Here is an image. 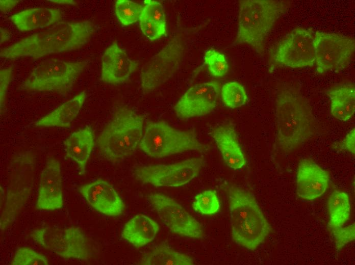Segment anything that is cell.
<instances>
[{
  "label": "cell",
  "instance_id": "obj_1",
  "mask_svg": "<svg viewBox=\"0 0 355 265\" xmlns=\"http://www.w3.org/2000/svg\"><path fill=\"white\" fill-rule=\"evenodd\" d=\"M96 30L95 24L89 20L59 21L45 31L34 33L2 48L0 56L9 59L26 57L38 58L77 50L86 44Z\"/></svg>",
  "mask_w": 355,
  "mask_h": 265
},
{
  "label": "cell",
  "instance_id": "obj_2",
  "mask_svg": "<svg viewBox=\"0 0 355 265\" xmlns=\"http://www.w3.org/2000/svg\"><path fill=\"white\" fill-rule=\"evenodd\" d=\"M275 120L277 143L285 151L298 148L314 133L311 105L299 89L290 84H283L276 92Z\"/></svg>",
  "mask_w": 355,
  "mask_h": 265
},
{
  "label": "cell",
  "instance_id": "obj_3",
  "mask_svg": "<svg viewBox=\"0 0 355 265\" xmlns=\"http://www.w3.org/2000/svg\"><path fill=\"white\" fill-rule=\"evenodd\" d=\"M228 197L233 241L248 250H256L269 235V223L255 197L248 191L232 186Z\"/></svg>",
  "mask_w": 355,
  "mask_h": 265
},
{
  "label": "cell",
  "instance_id": "obj_4",
  "mask_svg": "<svg viewBox=\"0 0 355 265\" xmlns=\"http://www.w3.org/2000/svg\"><path fill=\"white\" fill-rule=\"evenodd\" d=\"M144 117L131 109L120 107L97 137L104 157L116 163L133 155L143 136Z\"/></svg>",
  "mask_w": 355,
  "mask_h": 265
},
{
  "label": "cell",
  "instance_id": "obj_5",
  "mask_svg": "<svg viewBox=\"0 0 355 265\" xmlns=\"http://www.w3.org/2000/svg\"><path fill=\"white\" fill-rule=\"evenodd\" d=\"M288 7L283 1H240L236 43L248 44L262 54L266 38Z\"/></svg>",
  "mask_w": 355,
  "mask_h": 265
},
{
  "label": "cell",
  "instance_id": "obj_6",
  "mask_svg": "<svg viewBox=\"0 0 355 265\" xmlns=\"http://www.w3.org/2000/svg\"><path fill=\"white\" fill-rule=\"evenodd\" d=\"M35 158L31 151L20 152L11 160L7 186L1 187V231H4L15 221L26 202L33 186L31 173Z\"/></svg>",
  "mask_w": 355,
  "mask_h": 265
},
{
  "label": "cell",
  "instance_id": "obj_7",
  "mask_svg": "<svg viewBox=\"0 0 355 265\" xmlns=\"http://www.w3.org/2000/svg\"><path fill=\"white\" fill-rule=\"evenodd\" d=\"M138 148L154 158L207 149L194 131L176 129L164 121H149L146 124Z\"/></svg>",
  "mask_w": 355,
  "mask_h": 265
},
{
  "label": "cell",
  "instance_id": "obj_8",
  "mask_svg": "<svg viewBox=\"0 0 355 265\" xmlns=\"http://www.w3.org/2000/svg\"><path fill=\"white\" fill-rule=\"evenodd\" d=\"M86 66L84 61L46 60L37 66L22 85L27 90L66 93L71 90Z\"/></svg>",
  "mask_w": 355,
  "mask_h": 265
},
{
  "label": "cell",
  "instance_id": "obj_9",
  "mask_svg": "<svg viewBox=\"0 0 355 265\" xmlns=\"http://www.w3.org/2000/svg\"><path fill=\"white\" fill-rule=\"evenodd\" d=\"M30 236L43 248L66 259L87 260L93 254L89 238L78 227L46 226L33 229Z\"/></svg>",
  "mask_w": 355,
  "mask_h": 265
},
{
  "label": "cell",
  "instance_id": "obj_10",
  "mask_svg": "<svg viewBox=\"0 0 355 265\" xmlns=\"http://www.w3.org/2000/svg\"><path fill=\"white\" fill-rule=\"evenodd\" d=\"M186 52L184 36H174L142 66L140 74L142 89L152 91L172 77L183 64Z\"/></svg>",
  "mask_w": 355,
  "mask_h": 265
},
{
  "label": "cell",
  "instance_id": "obj_11",
  "mask_svg": "<svg viewBox=\"0 0 355 265\" xmlns=\"http://www.w3.org/2000/svg\"><path fill=\"white\" fill-rule=\"evenodd\" d=\"M317 72L340 71L346 68L355 49L352 37L336 33L317 31L314 35Z\"/></svg>",
  "mask_w": 355,
  "mask_h": 265
},
{
  "label": "cell",
  "instance_id": "obj_12",
  "mask_svg": "<svg viewBox=\"0 0 355 265\" xmlns=\"http://www.w3.org/2000/svg\"><path fill=\"white\" fill-rule=\"evenodd\" d=\"M204 164L200 157H192L171 164L141 166L135 170L137 179L155 187L184 186L199 173Z\"/></svg>",
  "mask_w": 355,
  "mask_h": 265
},
{
  "label": "cell",
  "instance_id": "obj_13",
  "mask_svg": "<svg viewBox=\"0 0 355 265\" xmlns=\"http://www.w3.org/2000/svg\"><path fill=\"white\" fill-rule=\"evenodd\" d=\"M147 199L161 221L171 232L190 238L204 237L201 225L174 199L161 193H152Z\"/></svg>",
  "mask_w": 355,
  "mask_h": 265
},
{
  "label": "cell",
  "instance_id": "obj_14",
  "mask_svg": "<svg viewBox=\"0 0 355 265\" xmlns=\"http://www.w3.org/2000/svg\"><path fill=\"white\" fill-rule=\"evenodd\" d=\"M313 32L298 27L286 35L274 54V60L293 68L313 66L315 62Z\"/></svg>",
  "mask_w": 355,
  "mask_h": 265
},
{
  "label": "cell",
  "instance_id": "obj_15",
  "mask_svg": "<svg viewBox=\"0 0 355 265\" xmlns=\"http://www.w3.org/2000/svg\"><path fill=\"white\" fill-rule=\"evenodd\" d=\"M221 85L210 81L195 85L188 89L174 106L178 117L187 119L211 113L216 107Z\"/></svg>",
  "mask_w": 355,
  "mask_h": 265
},
{
  "label": "cell",
  "instance_id": "obj_16",
  "mask_svg": "<svg viewBox=\"0 0 355 265\" xmlns=\"http://www.w3.org/2000/svg\"><path fill=\"white\" fill-rule=\"evenodd\" d=\"M62 182L60 162L54 158L48 160L40 175L36 204L37 209L55 210L63 206Z\"/></svg>",
  "mask_w": 355,
  "mask_h": 265
},
{
  "label": "cell",
  "instance_id": "obj_17",
  "mask_svg": "<svg viewBox=\"0 0 355 265\" xmlns=\"http://www.w3.org/2000/svg\"><path fill=\"white\" fill-rule=\"evenodd\" d=\"M88 204L98 212L110 217L120 215L124 209L121 198L108 181L96 179L79 188Z\"/></svg>",
  "mask_w": 355,
  "mask_h": 265
},
{
  "label": "cell",
  "instance_id": "obj_18",
  "mask_svg": "<svg viewBox=\"0 0 355 265\" xmlns=\"http://www.w3.org/2000/svg\"><path fill=\"white\" fill-rule=\"evenodd\" d=\"M138 66V63L130 59L126 51L114 41L102 55L101 80L113 84L125 82Z\"/></svg>",
  "mask_w": 355,
  "mask_h": 265
},
{
  "label": "cell",
  "instance_id": "obj_19",
  "mask_svg": "<svg viewBox=\"0 0 355 265\" xmlns=\"http://www.w3.org/2000/svg\"><path fill=\"white\" fill-rule=\"evenodd\" d=\"M329 182L327 172L318 164L307 159L299 163L296 176V190L301 198L312 200L321 197Z\"/></svg>",
  "mask_w": 355,
  "mask_h": 265
},
{
  "label": "cell",
  "instance_id": "obj_20",
  "mask_svg": "<svg viewBox=\"0 0 355 265\" xmlns=\"http://www.w3.org/2000/svg\"><path fill=\"white\" fill-rule=\"evenodd\" d=\"M62 17L59 9L39 7L24 10L12 15L9 19L18 30L25 32L55 24Z\"/></svg>",
  "mask_w": 355,
  "mask_h": 265
},
{
  "label": "cell",
  "instance_id": "obj_21",
  "mask_svg": "<svg viewBox=\"0 0 355 265\" xmlns=\"http://www.w3.org/2000/svg\"><path fill=\"white\" fill-rule=\"evenodd\" d=\"M212 136L224 161L230 168L237 170L244 166L245 157L233 126H217L213 129Z\"/></svg>",
  "mask_w": 355,
  "mask_h": 265
},
{
  "label": "cell",
  "instance_id": "obj_22",
  "mask_svg": "<svg viewBox=\"0 0 355 265\" xmlns=\"http://www.w3.org/2000/svg\"><path fill=\"white\" fill-rule=\"evenodd\" d=\"M66 157L75 162L80 174H84L94 145V134L90 126L72 132L65 141Z\"/></svg>",
  "mask_w": 355,
  "mask_h": 265
},
{
  "label": "cell",
  "instance_id": "obj_23",
  "mask_svg": "<svg viewBox=\"0 0 355 265\" xmlns=\"http://www.w3.org/2000/svg\"><path fill=\"white\" fill-rule=\"evenodd\" d=\"M159 229V225L153 219L138 214L125 224L121 237L133 246L140 248L153 241Z\"/></svg>",
  "mask_w": 355,
  "mask_h": 265
},
{
  "label": "cell",
  "instance_id": "obj_24",
  "mask_svg": "<svg viewBox=\"0 0 355 265\" xmlns=\"http://www.w3.org/2000/svg\"><path fill=\"white\" fill-rule=\"evenodd\" d=\"M331 100V113L341 121L350 120L355 111V88L353 84L336 85L327 92Z\"/></svg>",
  "mask_w": 355,
  "mask_h": 265
},
{
  "label": "cell",
  "instance_id": "obj_25",
  "mask_svg": "<svg viewBox=\"0 0 355 265\" xmlns=\"http://www.w3.org/2000/svg\"><path fill=\"white\" fill-rule=\"evenodd\" d=\"M87 94L83 91L35 122L40 127H68L78 115Z\"/></svg>",
  "mask_w": 355,
  "mask_h": 265
},
{
  "label": "cell",
  "instance_id": "obj_26",
  "mask_svg": "<svg viewBox=\"0 0 355 265\" xmlns=\"http://www.w3.org/2000/svg\"><path fill=\"white\" fill-rule=\"evenodd\" d=\"M141 265H193V259L175 251L167 244L161 243L145 253L138 262Z\"/></svg>",
  "mask_w": 355,
  "mask_h": 265
},
{
  "label": "cell",
  "instance_id": "obj_27",
  "mask_svg": "<svg viewBox=\"0 0 355 265\" xmlns=\"http://www.w3.org/2000/svg\"><path fill=\"white\" fill-rule=\"evenodd\" d=\"M327 208L329 215L328 228L331 230L343 226L350 216L348 195L342 191H334L327 200Z\"/></svg>",
  "mask_w": 355,
  "mask_h": 265
},
{
  "label": "cell",
  "instance_id": "obj_28",
  "mask_svg": "<svg viewBox=\"0 0 355 265\" xmlns=\"http://www.w3.org/2000/svg\"><path fill=\"white\" fill-rule=\"evenodd\" d=\"M220 92L223 103L228 108L241 107L247 101L246 92L243 86L238 82L234 81L224 84Z\"/></svg>",
  "mask_w": 355,
  "mask_h": 265
},
{
  "label": "cell",
  "instance_id": "obj_29",
  "mask_svg": "<svg viewBox=\"0 0 355 265\" xmlns=\"http://www.w3.org/2000/svg\"><path fill=\"white\" fill-rule=\"evenodd\" d=\"M143 6L128 0H118L115 4V14L124 25H129L139 20Z\"/></svg>",
  "mask_w": 355,
  "mask_h": 265
},
{
  "label": "cell",
  "instance_id": "obj_30",
  "mask_svg": "<svg viewBox=\"0 0 355 265\" xmlns=\"http://www.w3.org/2000/svg\"><path fill=\"white\" fill-rule=\"evenodd\" d=\"M193 209L201 214L210 215L218 211L220 202L215 191L205 190L195 197L192 203Z\"/></svg>",
  "mask_w": 355,
  "mask_h": 265
},
{
  "label": "cell",
  "instance_id": "obj_31",
  "mask_svg": "<svg viewBox=\"0 0 355 265\" xmlns=\"http://www.w3.org/2000/svg\"><path fill=\"white\" fill-rule=\"evenodd\" d=\"M204 61L210 73L215 77L223 76L228 72V63L224 55L216 49H207L205 52Z\"/></svg>",
  "mask_w": 355,
  "mask_h": 265
},
{
  "label": "cell",
  "instance_id": "obj_32",
  "mask_svg": "<svg viewBox=\"0 0 355 265\" xmlns=\"http://www.w3.org/2000/svg\"><path fill=\"white\" fill-rule=\"evenodd\" d=\"M12 265H48L49 262L42 254L29 247L18 248L10 263Z\"/></svg>",
  "mask_w": 355,
  "mask_h": 265
},
{
  "label": "cell",
  "instance_id": "obj_33",
  "mask_svg": "<svg viewBox=\"0 0 355 265\" xmlns=\"http://www.w3.org/2000/svg\"><path fill=\"white\" fill-rule=\"evenodd\" d=\"M141 14L156 23L165 26L166 19L163 5L159 2L153 0H145Z\"/></svg>",
  "mask_w": 355,
  "mask_h": 265
},
{
  "label": "cell",
  "instance_id": "obj_34",
  "mask_svg": "<svg viewBox=\"0 0 355 265\" xmlns=\"http://www.w3.org/2000/svg\"><path fill=\"white\" fill-rule=\"evenodd\" d=\"M139 25L142 33L150 40H156L166 34V27L141 14Z\"/></svg>",
  "mask_w": 355,
  "mask_h": 265
},
{
  "label": "cell",
  "instance_id": "obj_35",
  "mask_svg": "<svg viewBox=\"0 0 355 265\" xmlns=\"http://www.w3.org/2000/svg\"><path fill=\"white\" fill-rule=\"evenodd\" d=\"M334 237L335 247L337 250L342 249L355 238V225L353 223L345 227H339L331 229Z\"/></svg>",
  "mask_w": 355,
  "mask_h": 265
},
{
  "label": "cell",
  "instance_id": "obj_36",
  "mask_svg": "<svg viewBox=\"0 0 355 265\" xmlns=\"http://www.w3.org/2000/svg\"><path fill=\"white\" fill-rule=\"evenodd\" d=\"M13 72V67L2 69L0 71L1 113L3 112L6 102L7 92Z\"/></svg>",
  "mask_w": 355,
  "mask_h": 265
},
{
  "label": "cell",
  "instance_id": "obj_37",
  "mask_svg": "<svg viewBox=\"0 0 355 265\" xmlns=\"http://www.w3.org/2000/svg\"><path fill=\"white\" fill-rule=\"evenodd\" d=\"M343 146L344 148L354 155L355 153V129H351L346 136L343 141Z\"/></svg>",
  "mask_w": 355,
  "mask_h": 265
},
{
  "label": "cell",
  "instance_id": "obj_38",
  "mask_svg": "<svg viewBox=\"0 0 355 265\" xmlns=\"http://www.w3.org/2000/svg\"><path fill=\"white\" fill-rule=\"evenodd\" d=\"M19 2L16 0H1L0 9L2 12L9 11L14 8Z\"/></svg>",
  "mask_w": 355,
  "mask_h": 265
},
{
  "label": "cell",
  "instance_id": "obj_39",
  "mask_svg": "<svg viewBox=\"0 0 355 265\" xmlns=\"http://www.w3.org/2000/svg\"><path fill=\"white\" fill-rule=\"evenodd\" d=\"M1 45L8 41L10 38V33L6 29L1 28Z\"/></svg>",
  "mask_w": 355,
  "mask_h": 265
},
{
  "label": "cell",
  "instance_id": "obj_40",
  "mask_svg": "<svg viewBox=\"0 0 355 265\" xmlns=\"http://www.w3.org/2000/svg\"><path fill=\"white\" fill-rule=\"evenodd\" d=\"M55 3L60 4H75V2L72 0H50L48 1Z\"/></svg>",
  "mask_w": 355,
  "mask_h": 265
}]
</instances>
